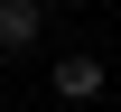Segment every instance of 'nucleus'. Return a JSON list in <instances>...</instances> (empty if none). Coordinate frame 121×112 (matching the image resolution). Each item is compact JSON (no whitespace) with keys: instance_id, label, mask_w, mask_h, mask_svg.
Masks as SVG:
<instances>
[{"instance_id":"1","label":"nucleus","mask_w":121,"mask_h":112,"mask_svg":"<svg viewBox=\"0 0 121 112\" xmlns=\"http://www.w3.org/2000/svg\"><path fill=\"white\" fill-rule=\"evenodd\" d=\"M47 84H56L65 103H93V94H103V65H93V56H65V65H56Z\"/></svg>"},{"instance_id":"2","label":"nucleus","mask_w":121,"mask_h":112,"mask_svg":"<svg viewBox=\"0 0 121 112\" xmlns=\"http://www.w3.org/2000/svg\"><path fill=\"white\" fill-rule=\"evenodd\" d=\"M37 28H47V9H37V0H0V47H28Z\"/></svg>"}]
</instances>
